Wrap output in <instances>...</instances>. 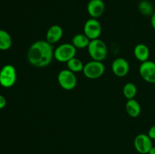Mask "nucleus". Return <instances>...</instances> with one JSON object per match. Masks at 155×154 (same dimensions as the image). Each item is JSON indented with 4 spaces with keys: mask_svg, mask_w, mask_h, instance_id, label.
<instances>
[{
    "mask_svg": "<svg viewBox=\"0 0 155 154\" xmlns=\"http://www.w3.org/2000/svg\"><path fill=\"white\" fill-rule=\"evenodd\" d=\"M54 49L46 40L33 42L27 51V60L32 66L42 68L48 66L54 58Z\"/></svg>",
    "mask_w": 155,
    "mask_h": 154,
    "instance_id": "f257e3e1",
    "label": "nucleus"
},
{
    "mask_svg": "<svg viewBox=\"0 0 155 154\" xmlns=\"http://www.w3.org/2000/svg\"><path fill=\"white\" fill-rule=\"evenodd\" d=\"M89 56L92 60L103 61L107 57V47L105 42L99 39L91 40L87 48Z\"/></svg>",
    "mask_w": 155,
    "mask_h": 154,
    "instance_id": "f03ea898",
    "label": "nucleus"
},
{
    "mask_svg": "<svg viewBox=\"0 0 155 154\" xmlns=\"http://www.w3.org/2000/svg\"><path fill=\"white\" fill-rule=\"evenodd\" d=\"M77 48L72 43H64L54 49V58L61 63H67L75 57Z\"/></svg>",
    "mask_w": 155,
    "mask_h": 154,
    "instance_id": "7ed1b4c3",
    "label": "nucleus"
},
{
    "mask_svg": "<svg viewBox=\"0 0 155 154\" xmlns=\"http://www.w3.org/2000/svg\"><path fill=\"white\" fill-rule=\"evenodd\" d=\"M105 71L104 63L102 61L92 60L84 64L83 72L85 76L89 79H96L103 75Z\"/></svg>",
    "mask_w": 155,
    "mask_h": 154,
    "instance_id": "20e7f679",
    "label": "nucleus"
},
{
    "mask_svg": "<svg viewBox=\"0 0 155 154\" xmlns=\"http://www.w3.org/2000/svg\"><path fill=\"white\" fill-rule=\"evenodd\" d=\"M17 81V71L12 64H6L0 69V85L8 88L12 87Z\"/></svg>",
    "mask_w": 155,
    "mask_h": 154,
    "instance_id": "39448f33",
    "label": "nucleus"
},
{
    "mask_svg": "<svg viewBox=\"0 0 155 154\" xmlns=\"http://www.w3.org/2000/svg\"><path fill=\"white\" fill-rule=\"evenodd\" d=\"M58 82L59 85L66 91H71L77 85V79L75 73L68 69H62L58 75Z\"/></svg>",
    "mask_w": 155,
    "mask_h": 154,
    "instance_id": "423d86ee",
    "label": "nucleus"
},
{
    "mask_svg": "<svg viewBox=\"0 0 155 154\" xmlns=\"http://www.w3.org/2000/svg\"><path fill=\"white\" fill-rule=\"evenodd\" d=\"M84 34L90 40L99 39L102 33V27L99 21L95 18H90L88 20L83 27Z\"/></svg>",
    "mask_w": 155,
    "mask_h": 154,
    "instance_id": "0eeeda50",
    "label": "nucleus"
},
{
    "mask_svg": "<svg viewBox=\"0 0 155 154\" xmlns=\"http://www.w3.org/2000/svg\"><path fill=\"white\" fill-rule=\"evenodd\" d=\"M134 146L138 152L141 154H148L153 146L152 139L148 134H139L135 137Z\"/></svg>",
    "mask_w": 155,
    "mask_h": 154,
    "instance_id": "6e6552de",
    "label": "nucleus"
},
{
    "mask_svg": "<svg viewBox=\"0 0 155 154\" xmlns=\"http://www.w3.org/2000/svg\"><path fill=\"white\" fill-rule=\"evenodd\" d=\"M139 73L145 82L155 84V63L151 60L142 62L139 66Z\"/></svg>",
    "mask_w": 155,
    "mask_h": 154,
    "instance_id": "1a4fd4ad",
    "label": "nucleus"
},
{
    "mask_svg": "<svg viewBox=\"0 0 155 154\" xmlns=\"http://www.w3.org/2000/svg\"><path fill=\"white\" fill-rule=\"evenodd\" d=\"M111 70L115 75L118 77H124L130 71V64L126 59L118 57L115 59L111 64Z\"/></svg>",
    "mask_w": 155,
    "mask_h": 154,
    "instance_id": "9d476101",
    "label": "nucleus"
},
{
    "mask_svg": "<svg viewBox=\"0 0 155 154\" xmlns=\"http://www.w3.org/2000/svg\"><path fill=\"white\" fill-rule=\"evenodd\" d=\"M105 11V5L102 0H89L87 5V12L92 18L98 19L102 16Z\"/></svg>",
    "mask_w": 155,
    "mask_h": 154,
    "instance_id": "9b49d317",
    "label": "nucleus"
},
{
    "mask_svg": "<svg viewBox=\"0 0 155 154\" xmlns=\"http://www.w3.org/2000/svg\"><path fill=\"white\" fill-rule=\"evenodd\" d=\"M63 29L59 25H52L48 29L46 33V39L45 40L50 44L53 45L61 39L63 36Z\"/></svg>",
    "mask_w": 155,
    "mask_h": 154,
    "instance_id": "f8f14e48",
    "label": "nucleus"
},
{
    "mask_svg": "<svg viewBox=\"0 0 155 154\" xmlns=\"http://www.w3.org/2000/svg\"><path fill=\"white\" fill-rule=\"evenodd\" d=\"M134 55L138 60L145 62L148 60L150 56V50L145 44H138L134 48Z\"/></svg>",
    "mask_w": 155,
    "mask_h": 154,
    "instance_id": "ddd939ff",
    "label": "nucleus"
},
{
    "mask_svg": "<svg viewBox=\"0 0 155 154\" xmlns=\"http://www.w3.org/2000/svg\"><path fill=\"white\" fill-rule=\"evenodd\" d=\"M126 111L127 114L133 118L138 117L141 113V106L136 100H128L126 104Z\"/></svg>",
    "mask_w": 155,
    "mask_h": 154,
    "instance_id": "4468645a",
    "label": "nucleus"
},
{
    "mask_svg": "<svg viewBox=\"0 0 155 154\" xmlns=\"http://www.w3.org/2000/svg\"><path fill=\"white\" fill-rule=\"evenodd\" d=\"M90 41L84 33H79L73 37L72 44L77 49H83L88 48Z\"/></svg>",
    "mask_w": 155,
    "mask_h": 154,
    "instance_id": "2eb2a0df",
    "label": "nucleus"
},
{
    "mask_svg": "<svg viewBox=\"0 0 155 154\" xmlns=\"http://www.w3.org/2000/svg\"><path fill=\"white\" fill-rule=\"evenodd\" d=\"M12 45V39L11 35L4 30H0V50L7 51Z\"/></svg>",
    "mask_w": 155,
    "mask_h": 154,
    "instance_id": "dca6fc26",
    "label": "nucleus"
},
{
    "mask_svg": "<svg viewBox=\"0 0 155 154\" xmlns=\"http://www.w3.org/2000/svg\"><path fill=\"white\" fill-rule=\"evenodd\" d=\"M139 12L145 16H152L154 12V7L149 1L142 0L138 5Z\"/></svg>",
    "mask_w": 155,
    "mask_h": 154,
    "instance_id": "f3484780",
    "label": "nucleus"
},
{
    "mask_svg": "<svg viewBox=\"0 0 155 154\" xmlns=\"http://www.w3.org/2000/svg\"><path fill=\"white\" fill-rule=\"evenodd\" d=\"M67 66H68V69L72 71L74 73L83 72V67H84V64L83 63V62L76 57L67 62Z\"/></svg>",
    "mask_w": 155,
    "mask_h": 154,
    "instance_id": "a211bd4d",
    "label": "nucleus"
},
{
    "mask_svg": "<svg viewBox=\"0 0 155 154\" xmlns=\"http://www.w3.org/2000/svg\"><path fill=\"white\" fill-rule=\"evenodd\" d=\"M123 94L127 100L134 99L137 94V87L133 82H127L123 88Z\"/></svg>",
    "mask_w": 155,
    "mask_h": 154,
    "instance_id": "6ab92c4d",
    "label": "nucleus"
},
{
    "mask_svg": "<svg viewBox=\"0 0 155 154\" xmlns=\"http://www.w3.org/2000/svg\"><path fill=\"white\" fill-rule=\"evenodd\" d=\"M6 104H7V101H6L5 98L0 95V110H2L3 108H5Z\"/></svg>",
    "mask_w": 155,
    "mask_h": 154,
    "instance_id": "aec40b11",
    "label": "nucleus"
},
{
    "mask_svg": "<svg viewBox=\"0 0 155 154\" xmlns=\"http://www.w3.org/2000/svg\"><path fill=\"white\" fill-rule=\"evenodd\" d=\"M148 134L152 140H155V125L151 127V128L148 131Z\"/></svg>",
    "mask_w": 155,
    "mask_h": 154,
    "instance_id": "412c9836",
    "label": "nucleus"
},
{
    "mask_svg": "<svg viewBox=\"0 0 155 154\" xmlns=\"http://www.w3.org/2000/svg\"><path fill=\"white\" fill-rule=\"evenodd\" d=\"M151 26H152L153 29H154V30H155V12L154 14H153L152 16H151Z\"/></svg>",
    "mask_w": 155,
    "mask_h": 154,
    "instance_id": "4be33fe9",
    "label": "nucleus"
},
{
    "mask_svg": "<svg viewBox=\"0 0 155 154\" xmlns=\"http://www.w3.org/2000/svg\"><path fill=\"white\" fill-rule=\"evenodd\" d=\"M148 154H155V146H153Z\"/></svg>",
    "mask_w": 155,
    "mask_h": 154,
    "instance_id": "5701e85b",
    "label": "nucleus"
}]
</instances>
